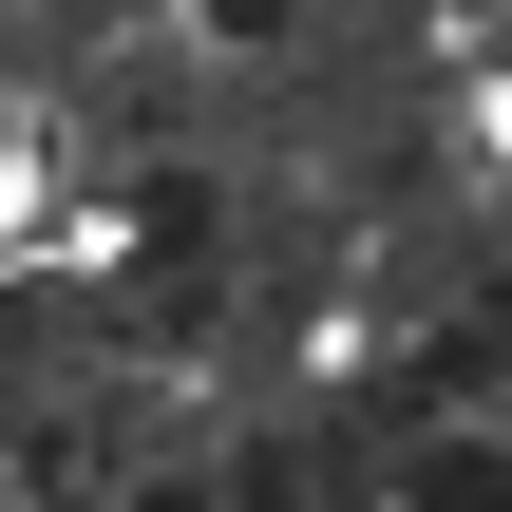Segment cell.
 Wrapping results in <instances>:
<instances>
[{"label": "cell", "instance_id": "6da1fadb", "mask_svg": "<svg viewBox=\"0 0 512 512\" xmlns=\"http://www.w3.org/2000/svg\"><path fill=\"white\" fill-rule=\"evenodd\" d=\"M418 494H456V512H494V494H512V456H494V437H437V456H418Z\"/></svg>", "mask_w": 512, "mask_h": 512}]
</instances>
